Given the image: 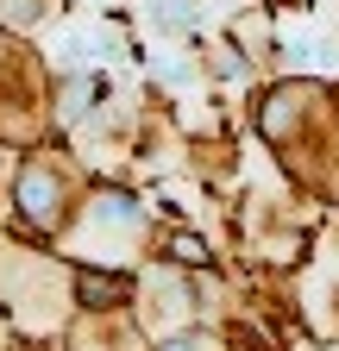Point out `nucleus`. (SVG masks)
Returning a JSON list of instances; mask_svg holds the SVG:
<instances>
[{
	"mask_svg": "<svg viewBox=\"0 0 339 351\" xmlns=\"http://www.w3.org/2000/svg\"><path fill=\"white\" fill-rule=\"evenodd\" d=\"M95 219H113V226H132V219H139V213H132V207H126V195H107V201L95 207Z\"/></svg>",
	"mask_w": 339,
	"mask_h": 351,
	"instance_id": "1",
	"label": "nucleus"
},
{
	"mask_svg": "<svg viewBox=\"0 0 339 351\" xmlns=\"http://www.w3.org/2000/svg\"><path fill=\"white\" fill-rule=\"evenodd\" d=\"M25 207H32L38 219L51 213V189H45V176H32V182H25Z\"/></svg>",
	"mask_w": 339,
	"mask_h": 351,
	"instance_id": "2",
	"label": "nucleus"
}]
</instances>
